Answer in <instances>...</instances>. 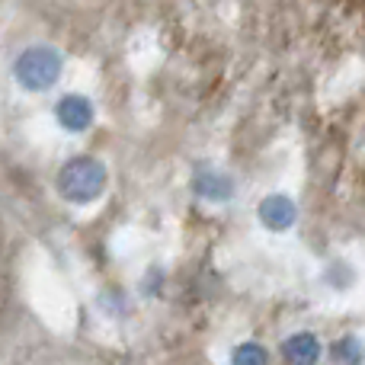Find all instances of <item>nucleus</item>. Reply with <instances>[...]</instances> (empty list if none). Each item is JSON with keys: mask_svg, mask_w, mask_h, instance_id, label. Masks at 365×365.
<instances>
[{"mask_svg": "<svg viewBox=\"0 0 365 365\" xmlns=\"http://www.w3.org/2000/svg\"><path fill=\"white\" fill-rule=\"evenodd\" d=\"M282 356L289 365H314L321 359V340L314 334H292L289 340L282 343Z\"/></svg>", "mask_w": 365, "mask_h": 365, "instance_id": "nucleus-6", "label": "nucleus"}, {"mask_svg": "<svg viewBox=\"0 0 365 365\" xmlns=\"http://www.w3.org/2000/svg\"><path fill=\"white\" fill-rule=\"evenodd\" d=\"M61 68H64V61L55 48H48V45H32V48H26L23 55L16 58L13 74H16V81L23 83L26 90H48L58 83Z\"/></svg>", "mask_w": 365, "mask_h": 365, "instance_id": "nucleus-2", "label": "nucleus"}, {"mask_svg": "<svg viewBox=\"0 0 365 365\" xmlns=\"http://www.w3.org/2000/svg\"><path fill=\"white\" fill-rule=\"evenodd\" d=\"M295 218H298V208L289 195L272 192L259 202V221H263L269 231H289V227L295 225Z\"/></svg>", "mask_w": 365, "mask_h": 365, "instance_id": "nucleus-4", "label": "nucleus"}, {"mask_svg": "<svg viewBox=\"0 0 365 365\" xmlns=\"http://www.w3.org/2000/svg\"><path fill=\"white\" fill-rule=\"evenodd\" d=\"M55 119H58V125L68 128V132H87L90 122H93V103L81 93H71V96H64V100H58Z\"/></svg>", "mask_w": 365, "mask_h": 365, "instance_id": "nucleus-3", "label": "nucleus"}, {"mask_svg": "<svg viewBox=\"0 0 365 365\" xmlns=\"http://www.w3.org/2000/svg\"><path fill=\"white\" fill-rule=\"evenodd\" d=\"M231 365H269V353L259 343H240L231 353Z\"/></svg>", "mask_w": 365, "mask_h": 365, "instance_id": "nucleus-8", "label": "nucleus"}, {"mask_svg": "<svg viewBox=\"0 0 365 365\" xmlns=\"http://www.w3.org/2000/svg\"><path fill=\"white\" fill-rule=\"evenodd\" d=\"M58 189L68 202L87 205L106 189V167L96 158H71L58 173Z\"/></svg>", "mask_w": 365, "mask_h": 365, "instance_id": "nucleus-1", "label": "nucleus"}, {"mask_svg": "<svg viewBox=\"0 0 365 365\" xmlns=\"http://www.w3.org/2000/svg\"><path fill=\"white\" fill-rule=\"evenodd\" d=\"M192 189H195V195H202V199H208V202H227L234 195V180L227 177L225 170L205 167V170L195 173Z\"/></svg>", "mask_w": 365, "mask_h": 365, "instance_id": "nucleus-5", "label": "nucleus"}, {"mask_svg": "<svg viewBox=\"0 0 365 365\" xmlns=\"http://www.w3.org/2000/svg\"><path fill=\"white\" fill-rule=\"evenodd\" d=\"M330 356H334V362H336V365H362V359H365V346H362V340H356V336H343V340H336V343H334Z\"/></svg>", "mask_w": 365, "mask_h": 365, "instance_id": "nucleus-7", "label": "nucleus"}]
</instances>
